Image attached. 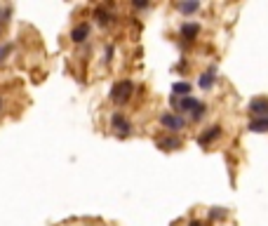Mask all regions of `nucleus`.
<instances>
[{"label": "nucleus", "mask_w": 268, "mask_h": 226, "mask_svg": "<svg viewBox=\"0 0 268 226\" xmlns=\"http://www.w3.org/2000/svg\"><path fill=\"white\" fill-rule=\"evenodd\" d=\"M132 92H134L132 80H120V82H115V85L111 87V102H115V104H125V102H130Z\"/></svg>", "instance_id": "1"}, {"label": "nucleus", "mask_w": 268, "mask_h": 226, "mask_svg": "<svg viewBox=\"0 0 268 226\" xmlns=\"http://www.w3.org/2000/svg\"><path fill=\"white\" fill-rule=\"evenodd\" d=\"M172 104H176L181 113H191V116H193V113L200 108L202 102H198L195 97H172Z\"/></svg>", "instance_id": "2"}, {"label": "nucleus", "mask_w": 268, "mask_h": 226, "mask_svg": "<svg viewBox=\"0 0 268 226\" xmlns=\"http://www.w3.org/2000/svg\"><path fill=\"white\" fill-rule=\"evenodd\" d=\"M160 123L167 127V130H170V132H179V130H184V127H186V120L181 118V116H176V113H162Z\"/></svg>", "instance_id": "3"}, {"label": "nucleus", "mask_w": 268, "mask_h": 226, "mask_svg": "<svg viewBox=\"0 0 268 226\" xmlns=\"http://www.w3.org/2000/svg\"><path fill=\"white\" fill-rule=\"evenodd\" d=\"M249 113L254 118H268V99L266 97H256L249 102Z\"/></svg>", "instance_id": "4"}, {"label": "nucleus", "mask_w": 268, "mask_h": 226, "mask_svg": "<svg viewBox=\"0 0 268 226\" xmlns=\"http://www.w3.org/2000/svg\"><path fill=\"white\" fill-rule=\"evenodd\" d=\"M111 127H113L118 134H122V137L132 132V125L127 123V118H125L122 113H113V118H111Z\"/></svg>", "instance_id": "5"}, {"label": "nucleus", "mask_w": 268, "mask_h": 226, "mask_svg": "<svg viewBox=\"0 0 268 226\" xmlns=\"http://www.w3.org/2000/svg\"><path fill=\"white\" fill-rule=\"evenodd\" d=\"M198 33H200V24H195V21H186L181 31H179V36L186 40V42H193V40L198 38Z\"/></svg>", "instance_id": "6"}, {"label": "nucleus", "mask_w": 268, "mask_h": 226, "mask_svg": "<svg viewBox=\"0 0 268 226\" xmlns=\"http://www.w3.org/2000/svg\"><path fill=\"white\" fill-rule=\"evenodd\" d=\"M221 132H224V130H221L219 125H214V127H210V130H205V132H202L200 137H198V142H200V146H210L212 142H216V139L221 137Z\"/></svg>", "instance_id": "7"}, {"label": "nucleus", "mask_w": 268, "mask_h": 226, "mask_svg": "<svg viewBox=\"0 0 268 226\" xmlns=\"http://www.w3.org/2000/svg\"><path fill=\"white\" fill-rule=\"evenodd\" d=\"M90 31H92V28H90V24H87V21H82V24H78V26L71 31V40L80 45V42H85V40L90 38Z\"/></svg>", "instance_id": "8"}, {"label": "nucleus", "mask_w": 268, "mask_h": 226, "mask_svg": "<svg viewBox=\"0 0 268 226\" xmlns=\"http://www.w3.org/2000/svg\"><path fill=\"white\" fill-rule=\"evenodd\" d=\"M216 82V71L214 68H210V71H205L200 78H198V85H200L202 90H212V85Z\"/></svg>", "instance_id": "9"}, {"label": "nucleus", "mask_w": 268, "mask_h": 226, "mask_svg": "<svg viewBox=\"0 0 268 226\" xmlns=\"http://www.w3.org/2000/svg\"><path fill=\"white\" fill-rule=\"evenodd\" d=\"M176 10H179L181 14H193V12H198V10H200V2H198V0L179 2V5H176Z\"/></svg>", "instance_id": "10"}, {"label": "nucleus", "mask_w": 268, "mask_h": 226, "mask_svg": "<svg viewBox=\"0 0 268 226\" xmlns=\"http://www.w3.org/2000/svg\"><path fill=\"white\" fill-rule=\"evenodd\" d=\"M172 92H174V97H191V82H186V80L174 82L172 85Z\"/></svg>", "instance_id": "11"}, {"label": "nucleus", "mask_w": 268, "mask_h": 226, "mask_svg": "<svg viewBox=\"0 0 268 226\" xmlns=\"http://www.w3.org/2000/svg\"><path fill=\"white\" fill-rule=\"evenodd\" d=\"M158 146L165 148V151H176V148L181 146V139H176V137H167V139H160V142H158Z\"/></svg>", "instance_id": "12"}, {"label": "nucleus", "mask_w": 268, "mask_h": 226, "mask_svg": "<svg viewBox=\"0 0 268 226\" xmlns=\"http://www.w3.org/2000/svg\"><path fill=\"white\" fill-rule=\"evenodd\" d=\"M249 132H268V118H254L249 123Z\"/></svg>", "instance_id": "13"}, {"label": "nucleus", "mask_w": 268, "mask_h": 226, "mask_svg": "<svg viewBox=\"0 0 268 226\" xmlns=\"http://www.w3.org/2000/svg\"><path fill=\"white\" fill-rule=\"evenodd\" d=\"M94 17H96V21H99V24H111V21H113V17H111L106 10H101V7L94 12Z\"/></svg>", "instance_id": "14"}, {"label": "nucleus", "mask_w": 268, "mask_h": 226, "mask_svg": "<svg viewBox=\"0 0 268 226\" xmlns=\"http://www.w3.org/2000/svg\"><path fill=\"white\" fill-rule=\"evenodd\" d=\"M205 111H207V106H205V104H200V108H198V111H195V113H193L191 118H193V120H195V123H198V120H202V118H205Z\"/></svg>", "instance_id": "15"}, {"label": "nucleus", "mask_w": 268, "mask_h": 226, "mask_svg": "<svg viewBox=\"0 0 268 226\" xmlns=\"http://www.w3.org/2000/svg\"><path fill=\"white\" fill-rule=\"evenodd\" d=\"M224 210H212V212H210V217H212V219H219V217H224Z\"/></svg>", "instance_id": "16"}, {"label": "nucleus", "mask_w": 268, "mask_h": 226, "mask_svg": "<svg viewBox=\"0 0 268 226\" xmlns=\"http://www.w3.org/2000/svg\"><path fill=\"white\" fill-rule=\"evenodd\" d=\"M188 226H205V224H202V222H198V219H193V222H191Z\"/></svg>", "instance_id": "17"}]
</instances>
